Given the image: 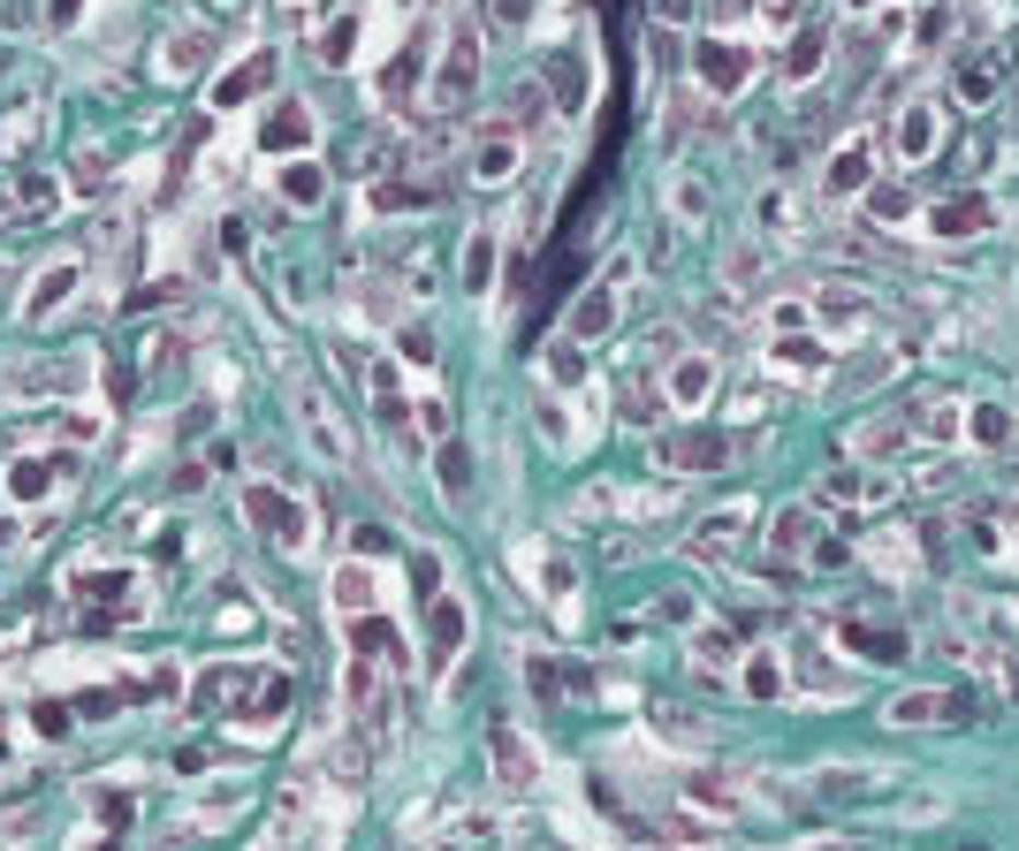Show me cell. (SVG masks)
I'll use <instances>...</instances> for the list:
<instances>
[{
    "instance_id": "cell-1",
    "label": "cell",
    "mask_w": 1019,
    "mask_h": 851,
    "mask_svg": "<svg viewBox=\"0 0 1019 851\" xmlns=\"http://www.w3.org/2000/svg\"><path fill=\"white\" fill-rule=\"evenodd\" d=\"M989 221H997V205H989L982 190H959V198L928 205V236H936V244H967V236H982Z\"/></svg>"
},
{
    "instance_id": "cell-2",
    "label": "cell",
    "mask_w": 1019,
    "mask_h": 851,
    "mask_svg": "<svg viewBox=\"0 0 1019 851\" xmlns=\"http://www.w3.org/2000/svg\"><path fill=\"white\" fill-rule=\"evenodd\" d=\"M967 714H974V707H967L959 692H905V699L890 707L898 730H928V722H936V730H967Z\"/></svg>"
},
{
    "instance_id": "cell-21",
    "label": "cell",
    "mask_w": 1019,
    "mask_h": 851,
    "mask_svg": "<svg viewBox=\"0 0 1019 851\" xmlns=\"http://www.w3.org/2000/svg\"><path fill=\"white\" fill-rule=\"evenodd\" d=\"M259 138H267V145H274V153H290V145H305V138H313V122H305V115H297V107H282V115H274V122H267V130H259Z\"/></svg>"
},
{
    "instance_id": "cell-29",
    "label": "cell",
    "mask_w": 1019,
    "mask_h": 851,
    "mask_svg": "<svg viewBox=\"0 0 1019 851\" xmlns=\"http://www.w3.org/2000/svg\"><path fill=\"white\" fill-rule=\"evenodd\" d=\"M684 799H700V806H715V814H730V806H738V799L723 791V776H692V783H684Z\"/></svg>"
},
{
    "instance_id": "cell-22",
    "label": "cell",
    "mask_w": 1019,
    "mask_h": 851,
    "mask_svg": "<svg viewBox=\"0 0 1019 851\" xmlns=\"http://www.w3.org/2000/svg\"><path fill=\"white\" fill-rule=\"evenodd\" d=\"M822 357H830V350H822V342H807V335H784V342H776V365H792V373H815Z\"/></svg>"
},
{
    "instance_id": "cell-34",
    "label": "cell",
    "mask_w": 1019,
    "mask_h": 851,
    "mask_svg": "<svg viewBox=\"0 0 1019 851\" xmlns=\"http://www.w3.org/2000/svg\"><path fill=\"white\" fill-rule=\"evenodd\" d=\"M350 38H358V23H350V15H342L336 31H328V54H320V61H350Z\"/></svg>"
},
{
    "instance_id": "cell-3",
    "label": "cell",
    "mask_w": 1019,
    "mask_h": 851,
    "mask_svg": "<svg viewBox=\"0 0 1019 851\" xmlns=\"http://www.w3.org/2000/svg\"><path fill=\"white\" fill-rule=\"evenodd\" d=\"M244 517H251L267 540H282V547L305 540V510H297L290 495H274V487H244Z\"/></svg>"
},
{
    "instance_id": "cell-26",
    "label": "cell",
    "mask_w": 1019,
    "mask_h": 851,
    "mask_svg": "<svg viewBox=\"0 0 1019 851\" xmlns=\"http://www.w3.org/2000/svg\"><path fill=\"white\" fill-rule=\"evenodd\" d=\"M905 205H913V190H905V182H882V190L867 198V213H875V221H898Z\"/></svg>"
},
{
    "instance_id": "cell-7",
    "label": "cell",
    "mask_w": 1019,
    "mask_h": 851,
    "mask_svg": "<svg viewBox=\"0 0 1019 851\" xmlns=\"http://www.w3.org/2000/svg\"><path fill=\"white\" fill-rule=\"evenodd\" d=\"M488 753H495V776L510 791H532V753H525V737L510 722H488Z\"/></svg>"
},
{
    "instance_id": "cell-15",
    "label": "cell",
    "mask_w": 1019,
    "mask_h": 851,
    "mask_svg": "<svg viewBox=\"0 0 1019 851\" xmlns=\"http://www.w3.org/2000/svg\"><path fill=\"white\" fill-rule=\"evenodd\" d=\"M510 168H517V145H510L503 130H495V138L480 145V161H472V175H480V182H510Z\"/></svg>"
},
{
    "instance_id": "cell-11",
    "label": "cell",
    "mask_w": 1019,
    "mask_h": 851,
    "mask_svg": "<svg viewBox=\"0 0 1019 851\" xmlns=\"http://www.w3.org/2000/svg\"><path fill=\"white\" fill-rule=\"evenodd\" d=\"M609 328H617V297H609V289H586L578 312H571V335L594 342V335H609Z\"/></svg>"
},
{
    "instance_id": "cell-13",
    "label": "cell",
    "mask_w": 1019,
    "mask_h": 851,
    "mask_svg": "<svg viewBox=\"0 0 1019 851\" xmlns=\"http://www.w3.org/2000/svg\"><path fill=\"white\" fill-rule=\"evenodd\" d=\"M738 532H746V517H738V510H730V517H707V524L692 532V555H707V563H715V555H730V547H738Z\"/></svg>"
},
{
    "instance_id": "cell-14",
    "label": "cell",
    "mask_w": 1019,
    "mask_h": 851,
    "mask_svg": "<svg viewBox=\"0 0 1019 851\" xmlns=\"http://www.w3.org/2000/svg\"><path fill=\"white\" fill-rule=\"evenodd\" d=\"M457 647H465V608L442 593V601H434V662H449Z\"/></svg>"
},
{
    "instance_id": "cell-16",
    "label": "cell",
    "mask_w": 1019,
    "mask_h": 851,
    "mask_svg": "<svg viewBox=\"0 0 1019 851\" xmlns=\"http://www.w3.org/2000/svg\"><path fill=\"white\" fill-rule=\"evenodd\" d=\"M1012 434H1019V426H1012L1005 403H982V411H974V441H982V449H1005Z\"/></svg>"
},
{
    "instance_id": "cell-30",
    "label": "cell",
    "mask_w": 1019,
    "mask_h": 851,
    "mask_svg": "<svg viewBox=\"0 0 1019 851\" xmlns=\"http://www.w3.org/2000/svg\"><path fill=\"white\" fill-rule=\"evenodd\" d=\"M373 198H380V205H426V198H434V182H380Z\"/></svg>"
},
{
    "instance_id": "cell-5",
    "label": "cell",
    "mask_w": 1019,
    "mask_h": 851,
    "mask_svg": "<svg viewBox=\"0 0 1019 851\" xmlns=\"http://www.w3.org/2000/svg\"><path fill=\"white\" fill-rule=\"evenodd\" d=\"M692 69H700V84H707V92H738V84L753 76V54H746L738 38H707V46L692 54Z\"/></svg>"
},
{
    "instance_id": "cell-23",
    "label": "cell",
    "mask_w": 1019,
    "mask_h": 851,
    "mask_svg": "<svg viewBox=\"0 0 1019 851\" xmlns=\"http://www.w3.org/2000/svg\"><path fill=\"white\" fill-rule=\"evenodd\" d=\"M350 639H358V654H388V662H396V631H388L380 616H358V631H350Z\"/></svg>"
},
{
    "instance_id": "cell-32",
    "label": "cell",
    "mask_w": 1019,
    "mask_h": 851,
    "mask_svg": "<svg viewBox=\"0 0 1019 851\" xmlns=\"http://www.w3.org/2000/svg\"><path fill=\"white\" fill-rule=\"evenodd\" d=\"M692 654H700V670H723V662H730V639H723V631H700Z\"/></svg>"
},
{
    "instance_id": "cell-20",
    "label": "cell",
    "mask_w": 1019,
    "mask_h": 851,
    "mask_svg": "<svg viewBox=\"0 0 1019 851\" xmlns=\"http://www.w3.org/2000/svg\"><path fill=\"white\" fill-rule=\"evenodd\" d=\"M792 677H799V684H822V692H845V677L830 670V654H822V647H799V662H792Z\"/></svg>"
},
{
    "instance_id": "cell-19",
    "label": "cell",
    "mask_w": 1019,
    "mask_h": 851,
    "mask_svg": "<svg viewBox=\"0 0 1019 851\" xmlns=\"http://www.w3.org/2000/svg\"><path fill=\"white\" fill-rule=\"evenodd\" d=\"M822 182H830L838 198H845V190H859V182H867V145H845V153L830 161V175H822Z\"/></svg>"
},
{
    "instance_id": "cell-4",
    "label": "cell",
    "mask_w": 1019,
    "mask_h": 851,
    "mask_svg": "<svg viewBox=\"0 0 1019 851\" xmlns=\"http://www.w3.org/2000/svg\"><path fill=\"white\" fill-rule=\"evenodd\" d=\"M472 84H480V38L457 31V38H449V61H442V76H434V99H442V107H465Z\"/></svg>"
},
{
    "instance_id": "cell-8",
    "label": "cell",
    "mask_w": 1019,
    "mask_h": 851,
    "mask_svg": "<svg viewBox=\"0 0 1019 851\" xmlns=\"http://www.w3.org/2000/svg\"><path fill=\"white\" fill-rule=\"evenodd\" d=\"M670 395H678V403H707V395H715V357H700V350H692V357H678V373H670Z\"/></svg>"
},
{
    "instance_id": "cell-36",
    "label": "cell",
    "mask_w": 1019,
    "mask_h": 851,
    "mask_svg": "<svg viewBox=\"0 0 1019 851\" xmlns=\"http://www.w3.org/2000/svg\"><path fill=\"white\" fill-rule=\"evenodd\" d=\"M31 722H38V730H46V737H61V730H69V707H61V699H46V707H38V714H31Z\"/></svg>"
},
{
    "instance_id": "cell-31",
    "label": "cell",
    "mask_w": 1019,
    "mask_h": 851,
    "mask_svg": "<svg viewBox=\"0 0 1019 851\" xmlns=\"http://www.w3.org/2000/svg\"><path fill=\"white\" fill-rule=\"evenodd\" d=\"M921 434L951 441V434H959V411H951V403H921Z\"/></svg>"
},
{
    "instance_id": "cell-27",
    "label": "cell",
    "mask_w": 1019,
    "mask_h": 851,
    "mask_svg": "<svg viewBox=\"0 0 1019 851\" xmlns=\"http://www.w3.org/2000/svg\"><path fill=\"white\" fill-rule=\"evenodd\" d=\"M442 487H449V495H465V487H472V457H465L457 441L442 449Z\"/></svg>"
},
{
    "instance_id": "cell-18",
    "label": "cell",
    "mask_w": 1019,
    "mask_h": 851,
    "mask_svg": "<svg viewBox=\"0 0 1019 851\" xmlns=\"http://www.w3.org/2000/svg\"><path fill=\"white\" fill-rule=\"evenodd\" d=\"M845 647L875 654V662H898V654H905V639H898V631H867V624H845Z\"/></svg>"
},
{
    "instance_id": "cell-17",
    "label": "cell",
    "mask_w": 1019,
    "mask_h": 851,
    "mask_svg": "<svg viewBox=\"0 0 1019 851\" xmlns=\"http://www.w3.org/2000/svg\"><path fill=\"white\" fill-rule=\"evenodd\" d=\"M807 532H815V517H807V510H784L776 524H769V547H776V555H799V547H807Z\"/></svg>"
},
{
    "instance_id": "cell-24",
    "label": "cell",
    "mask_w": 1019,
    "mask_h": 851,
    "mask_svg": "<svg viewBox=\"0 0 1019 851\" xmlns=\"http://www.w3.org/2000/svg\"><path fill=\"white\" fill-rule=\"evenodd\" d=\"M898 441H905L898 426H859V434H852V449H859V457H898Z\"/></svg>"
},
{
    "instance_id": "cell-12",
    "label": "cell",
    "mask_w": 1019,
    "mask_h": 851,
    "mask_svg": "<svg viewBox=\"0 0 1019 851\" xmlns=\"http://www.w3.org/2000/svg\"><path fill=\"white\" fill-rule=\"evenodd\" d=\"M822 46H830V31H822V23H807V31L792 38V54H784V76H792V84H807V76H815V61H822Z\"/></svg>"
},
{
    "instance_id": "cell-38",
    "label": "cell",
    "mask_w": 1019,
    "mask_h": 851,
    "mask_svg": "<svg viewBox=\"0 0 1019 851\" xmlns=\"http://www.w3.org/2000/svg\"><path fill=\"white\" fill-rule=\"evenodd\" d=\"M959 92H967V99H989V92H997V76H989V69H967V76H959Z\"/></svg>"
},
{
    "instance_id": "cell-25",
    "label": "cell",
    "mask_w": 1019,
    "mask_h": 851,
    "mask_svg": "<svg viewBox=\"0 0 1019 851\" xmlns=\"http://www.w3.org/2000/svg\"><path fill=\"white\" fill-rule=\"evenodd\" d=\"M282 190H290V205H320L328 182H320V168H290V175H282Z\"/></svg>"
},
{
    "instance_id": "cell-37",
    "label": "cell",
    "mask_w": 1019,
    "mask_h": 851,
    "mask_svg": "<svg viewBox=\"0 0 1019 851\" xmlns=\"http://www.w3.org/2000/svg\"><path fill=\"white\" fill-rule=\"evenodd\" d=\"M746 684H753V699H769V692H784V677H776L769 662H753V670H746Z\"/></svg>"
},
{
    "instance_id": "cell-28",
    "label": "cell",
    "mask_w": 1019,
    "mask_h": 851,
    "mask_svg": "<svg viewBox=\"0 0 1019 851\" xmlns=\"http://www.w3.org/2000/svg\"><path fill=\"white\" fill-rule=\"evenodd\" d=\"M8 487H15L23 503H38V495L54 487V464H15V480H8Z\"/></svg>"
},
{
    "instance_id": "cell-33",
    "label": "cell",
    "mask_w": 1019,
    "mask_h": 851,
    "mask_svg": "<svg viewBox=\"0 0 1019 851\" xmlns=\"http://www.w3.org/2000/svg\"><path fill=\"white\" fill-rule=\"evenodd\" d=\"M548 76H555V99H563V107H578V92H586V84H578V61H555Z\"/></svg>"
},
{
    "instance_id": "cell-35",
    "label": "cell",
    "mask_w": 1019,
    "mask_h": 851,
    "mask_svg": "<svg viewBox=\"0 0 1019 851\" xmlns=\"http://www.w3.org/2000/svg\"><path fill=\"white\" fill-rule=\"evenodd\" d=\"M350 547H358V555H388V532H380V524H358Z\"/></svg>"
},
{
    "instance_id": "cell-9",
    "label": "cell",
    "mask_w": 1019,
    "mask_h": 851,
    "mask_svg": "<svg viewBox=\"0 0 1019 851\" xmlns=\"http://www.w3.org/2000/svg\"><path fill=\"white\" fill-rule=\"evenodd\" d=\"M267 84H274V54H259V61H244V69H229L213 99H221V107H236V99H251V92H267Z\"/></svg>"
},
{
    "instance_id": "cell-10",
    "label": "cell",
    "mask_w": 1019,
    "mask_h": 851,
    "mask_svg": "<svg viewBox=\"0 0 1019 851\" xmlns=\"http://www.w3.org/2000/svg\"><path fill=\"white\" fill-rule=\"evenodd\" d=\"M898 153L905 161H928L936 153V107H905L898 115Z\"/></svg>"
},
{
    "instance_id": "cell-6",
    "label": "cell",
    "mask_w": 1019,
    "mask_h": 851,
    "mask_svg": "<svg viewBox=\"0 0 1019 851\" xmlns=\"http://www.w3.org/2000/svg\"><path fill=\"white\" fill-rule=\"evenodd\" d=\"M663 464H678V472H723L730 464V434H670L663 441Z\"/></svg>"
}]
</instances>
